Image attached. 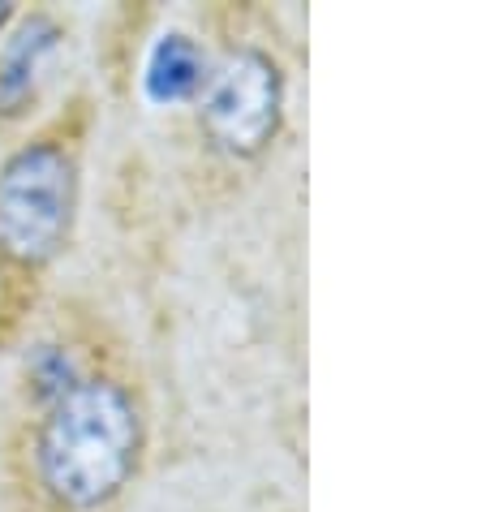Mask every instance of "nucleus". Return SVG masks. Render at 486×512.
<instances>
[{
	"label": "nucleus",
	"instance_id": "obj_4",
	"mask_svg": "<svg viewBox=\"0 0 486 512\" xmlns=\"http://www.w3.org/2000/svg\"><path fill=\"white\" fill-rule=\"evenodd\" d=\"M56 39H61V26L44 13L26 18L18 26V35L0 48V112H22L35 95V82L44 74L48 56L56 52Z\"/></svg>",
	"mask_w": 486,
	"mask_h": 512
},
{
	"label": "nucleus",
	"instance_id": "obj_7",
	"mask_svg": "<svg viewBox=\"0 0 486 512\" xmlns=\"http://www.w3.org/2000/svg\"><path fill=\"white\" fill-rule=\"evenodd\" d=\"M13 18V5H5V0H0V26H5Z\"/></svg>",
	"mask_w": 486,
	"mask_h": 512
},
{
	"label": "nucleus",
	"instance_id": "obj_5",
	"mask_svg": "<svg viewBox=\"0 0 486 512\" xmlns=\"http://www.w3.org/2000/svg\"><path fill=\"white\" fill-rule=\"evenodd\" d=\"M207 82V56L198 52V44L190 35H164L160 44L147 56V74H142V87H147L151 104H181L203 91Z\"/></svg>",
	"mask_w": 486,
	"mask_h": 512
},
{
	"label": "nucleus",
	"instance_id": "obj_3",
	"mask_svg": "<svg viewBox=\"0 0 486 512\" xmlns=\"http://www.w3.org/2000/svg\"><path fill=\"white\" fill-rule=\"evenodd\" d=\"M284 82L259 48H233L203 82V125L228 155L263 151L280 125Z\"/></svg>",
	"mask_w": 486,
	"mask_h": 512
},
{
	"label": "nucleus",
	"instance_id": "obj_6",
	"mask_svg": "<svg viewBox=\"0 0 486 512\" xmlns=\"http://www.w3.org/2000/svg\"><path fill=\"white\" fill-rule=\"evenodd\" d=\"M31 375H35L39 396H48V401H61V396L78 383L74 362H69V353H65V349H52V345H44V349L35 353Z\"/></svg>",
	"mask_w": 486,
	"mask_h": 512
},
{
	"label": "nucleus",
	"instance_id": "obj_2",
	"mask_svg": "<svg viewBox=\"0 0 486 512\" xmlns=\"http://www.w3.org/2000/svg\"><path fill=\"white\" fill-rule=\"evenodd\" d=\"M74 160L35 142L9 155L0 168V250L13 263L39 267L56 259L74 224Z\"/></svg>",
	"mask_w": 486,
	"mask_h": 512
},
{
	"label": "nucleus",
	"instance_id": "obj_1",
	"mask_svg": "<svg viewBox=\"0 0 486 512\" xmlns=\"http://www.w3.org/2000/svg\"><path fill=\"white\" fill-rule=\"evenodd\" d=\"M138 448L142 422L125 388L112 379H78L39 426V478L52 500L91 512L130 482Z\"/></svg>",
	"mask_w": 486,
	"mask_h": 512
}]
</instances>
